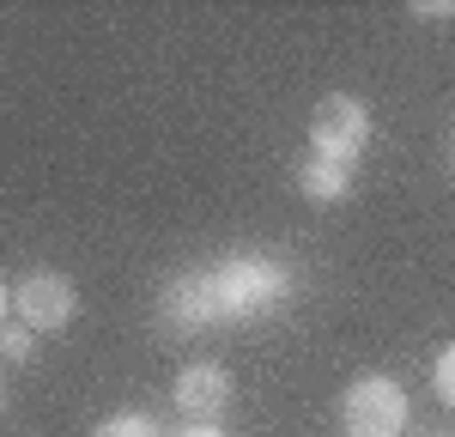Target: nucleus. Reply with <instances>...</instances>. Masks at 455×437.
<instances>
[{"label": "nucleus", "instance_id": "nucleus-1", "mask_svg": "<svg viewBox=\"0 0 455 437\" xmlns=\"http://www.w3.org/2000/svg\"><path fill=\"white\" fill-rule=\"evenodd\" d=\"M212 286H219V310L231 322H243V316H261V310L280 304L285 291H291V274H285L280 261H267V255H237V261H225L212 274Z\"/></svg>", "mask_w": 455, "mask_h": 437}, {"label": "nucleus", "instance_id": "nucleus-2", "mask_svg": "<svg viewBox=\"0 0 455 437\" xmlns=\"http://www.w3.org/2000/svg\"><path fill=\"white\" fill-rule=\"evenodd\" d=\"M347 437H401L407 425V389L395 377H358L340 401Z\"/></svg>", "mask_w": 455, "mask_h": 437}, {"label": "nucleus", "instance_id": "nucleus-3", "mask_svg": "<svg viewBox=\"0 0 455 437\" xmlns=\"http://www.w3.org/2000/svg\"><path fill=\"white\" fill-rule=\"evenodd\" d=\"M310 146L315 158H334V164H352L364 146H371V109L347 98V91H334V98H322L310 115Z\"/></svg>", "mask_w": 455, "mask_h": 437}, {"label": "nucleus", "instance_id": "nucleus-4", "mask_svg": "<svg viewBox=\"0 0 455 437\" xmlns=\"http://www.w3.org/2000/svg\"><path fill=\"white\" fill-rule=\"evenodd\" d=\"M12 310H19V322L31 328V334H61V328L73 322V310H79V286H73L68 274L36 267V274H25V280H19Z\"/></svg>", "mask_w": 455, "mask_h": 437}, {"label": "nucleus", "instance_id": "nucleus-5", "mask_svg": "<svg viewBox=\"0 0 455 437\" xmlns=\"http://www.w3.org/2000/svg\"><path fill=\"white\" fill-rule=\"evenodd\" d=\"M158 316H164V328H176V334H201V328L225 322L212 274H182V280H171L164 298H158Z\"/></svg>", "mask_w": 455, "mask_h": 437}, {"label": "nucleus", "instance_id": "nucleus-6", "mask_svg": "<svg viewBox=\"0 0 455 437\" xmlns=\"http://www.w3.org/2000/svg\"><path fill=\"white\" fill-rule=\"evenodd\" d=\"M225 401H231V377H225L219 364H188V370L176 377V407H182L188 419H219Z\"/></svg>", "mask_w": 455, "mask_h": 437}, {"label": "nucleus", "instance_id": "nucleus-7", "mask_svg": "<svg viewBox=\"0 0 455 437\" xmlns=\"http://www.w3.org/2000/svg\"><path fill=\"white\" fill-rule=\"evenodd\" d=\"M347 188H352V171L347 164H334V158H304L298 164V195L304 201H315V207H334V201H347Z\"/></svg>", "mask_w": 455, "mask_h": 437}, {"label": "nucleus", "instance_id": "nucleus-8", "mask_svg": "<svg viewBox=\"0 0 455 437\" xmlns=\"http://www.w3.org/2000/svg\"><path fill=\"white\" fill-rule=\"evenodd\" d=\"M92 437H158V425H152L146 413H116V419H104Z\"/></svg>", "mask_w": 455, "mask_h": 437}, {"label": "nucleus", "instance_id": "nucleus-9", "mask_svg": "<svg viewBox=\"0 0 455 437\" xmlns=\"http://www.w3.org/2000/svg\"><path fill=\"white\" fill-rule=\"evenodd\" d=\"M31 328L25 322H0V353H6V359H25V353H31Z\"/></svg>", "mask_w": 455, "mask_h": 437}, {"label": "nucleus", "instance_id": "nucleus-10", "mask_svg": "<svg viewBox=\"0 0 455 437\" xmlns=\"http://www.w3.org/2000/svg\"><path fill=\"white\" fill-rule=\"evenodd\" d=\"M431 383H437V395L455 407V346H450V353H443L437 364H431Z\"/></svg>", "mask_w": 455, "mask_h": 437}, {"label": "nucleus", "instance_id": "nucleus-11", "mask_svg": "<svg viewBox=\"0 0 455 437\" xmlns=\"http://www.w3.org/2000/svg\"><path fill=\"white\" fill-rule=\"evenodd\" d=\"M419 19H455V0H413Z\"/></svg>", "mask_w": 455, "mask_h": 437}, {"label": "nucleus", "instance_id": "nucleus-12", "mask_svg": "<svg viewBox=\"0 0 455 437\" xmlns=\"http://www.w3.org/2000/svg\"><path fill=\"white\" fill-rule=\"evenodd\" d=\"M182 437H225V432H212V425H201V432H182Z\"/></svg>", "mask_w": 455, "mask_h": 437}, {"label": "nucleus", "instance_id": "nucleus-13", "mask_svg": "<svg viewBox=\"0 0 455 437\" xmlns=\"http://www.w3.org/2000/svg\"><path fill=\"white\" fill-rule=\"evenodd\" d=\"M6 304H12V298H6V286H0V322H6Z\"/></svg>", "mask_w": 455, "mask_h": 437}, {"label": "nucleus", "instance_id": "nucleus-14", "mask_svg": "<svg viewBox=\"0 0 455 437\" xmlns=\"http://www.w3.org/2000/svg\"><path fill=\"white\" fill-rule=\"evenodd\" d=\"M0 413H6V389H0Z\"/></svg>", "mask_w": 455, "mask_h": 437}, {"label": "nucleus", "instance_id": "nucleus-15", "mask_svg": "<svg viewBox=\"0 0 455 437\" xmlns=\"http://www.w3.org/2000/svg\"><path fill=\"white\" fill-rule=\"evenodd\" d=\"M450 152H455V140H450Z\"/></svg>", "mask_w": 455, "mask_h": 437}]
</instances>
